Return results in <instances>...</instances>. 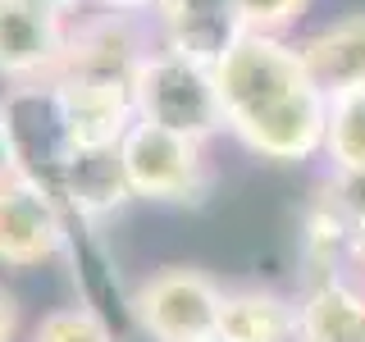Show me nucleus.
Wrapping results in <instances>:
<instances>
[{
    "mask_svg": "<svg viewBox=\"0 0 365 342\" xmlns=\"http://www.w3.org/2000/svg\"><path fill=\"white\" fill-rule=\"evenodd\" d=\"M133 110L142 123L197 137V142H215L220 133H228L215 68L201 60H187V55L169 51V46H155L137 68Z\"/></svg>",
    "mask_w": 365,
    "mask_h": 342,
    "instance_id": "2",
    "label": "nucleus"
},
{
    "mask_svg": "<svg viewBox=\"0 0 365 342\" xmlns=\"http://www.w3.org/2000/svg\"><path fill=\"white\" fill-rule=\"evenodd\" d=\"M151 28L160 46L210 68L247 37V19L237 0H155Z\"/></svg>",
    "mask_w": 365,
    "mask_h": 342,
    "instance_id": "9",
    "label": "nucleus"
},
{
    "mask_svg": "<svg viewBox=\"0 0 365 342\" xmlns=\"http://www.w3.org/2000/svg\"><path fill=\"white\" fill-rule=\"evenodd\" d=\"M19 328H23V315H19V296L0 283V342H19Z\"/></svg>",
    "mask_w": 365,
    "mask_h": 342,
    "instance_id": "19",
    "label": "nucleus"
},
{
    "mask_svg": "<svg viewBox=\"0 0 365 342\" xmlns=\"http://www.w3.org/2000/svg\"><path fill=\"white\" fill-rule=\"evenodd\" d=\"M128 311L151 342H205L220 338L224 288L197 265H165L133 288Z\"/></svg>",
    "mask_w": 365,
    "mask_h": 342,
    "instance_id": "4",
    "label": "nucleus"
},
{
    "mask_svg": "<svg viewBox=\"0 0 365 342\" xmlns=\"http://www.w3.org/2000/svg\"><path fill=\"white\" fill-rule=\"evenodd\" d=\"M119 165L133 201L151 205H201L215 187V169L205 160V142L137 119L119 142Z\"/></svg>",
    "mask_w": 365,
    "mask_h": 342,
    "instance_id": "3",
    "label": "nucleus"
},
{
    "mask_svg": "<svg viewBox=\"0 0 365 342\" xmlns=\"http://www.w3.org/2000/svg\"><path fill=\"white\" fill-rule=\"evenodd\" d=\"M28 342H119V338H114V328L106 324V315H101L96 306L68 301V306L46 311L37 324H32Z\"/></svg>",
    "mask_w": 365,
    "mask_h": 342,
    "instance_id": "15",
    "label": "nucleus"
},
{
    "mask_svg": "<svg viewBox=\"0 0 365 342\" xmlns=\"http://www.w3.org/2000/svg\"><path fill=\"white\" fill-rule=\"evenodd\" d=\"M205 342H224V338H205Z\"/></svg>",
    "mask_w": 365,
    "mask_h": 342,
    "instance_id": "23",
    "label": "nucleus"
},
{
    "mask_svg": "<svg viewBox=\"0 0 365 342\" xmlns=\"http://www.w3.org/2000/svg\"><path fill=\"white\" fill-rule=\"evenodd\" d=\"M302 60L311 78L324 87V96L365 91V9L324 23L302 41Z\"/></svg>",
    "mask_w": 365,
    "mask_h": 342,
    "instance_id": "10",
    "label": "nucleus"
},
{
    "mask_svg": "<svg viewBox=\"0 0 365 342\" xmlns=\"http://www.w3.org/2000/svg\"><path fill=\"white\" fill-rule=\"evenodd\" d=\"M324 155L334 169H365V91L329 96Z\"/></svg>",
    "mask_w": 365,
    "mask_h": 342,
    "instance_id": "14",
    "label": "nucleus"
},
{
    "mask_svg": "<svg viewBox=\"0 0 365 342\" xmlns=\"http://www.w3.org/2000/svg\"><path fill=\"white\" fill-rule=\"evenodd\" d=\"M297 342H365V292L338 279L315 283L297 301Z\"/></svg>",
    "mask_w": 365,
    "mask_h": 342,
    "instance_id": "13",
    "label": "nucleus"
},
{
    "mask_svg": "<svg viewBox=\"0 0 365 342\" xmlns=\"http://www.w3.org/2000/svg\"><path fill=\"white\" fill-rule=\"evenodd\" d=\"M347 251H351V260H356V269L365 274V228H361V233H351V242H347Z\"/></svg>",
    "mask_w": 365,
    "mask_h": 342,
    "instance_id": "21",
    "label": "nucleus"
},
{
    "mask_svg": "<svg viewBox=\"0 0 365 342\" xmlns=\"http://www.w3.org/2000/svg\"><path fill=\"white\" fill-rule=\"evenodd\" d=\"M37 5L55 9V14H73V9H78V5H87V0H37Z\"/></svg>",
    "mask_w": 365,
    "mask_h": 342,
    "instance_id": "22",
    "label": "nucleus"
},
{
    "mask_svg": "<svg viewBox=\"0 0 365 342\" xmlns=\"http://www.w3.org/2000/svg\"><path fill=\"white\" fill-rule=\"evenodd\" d=\"M64 247H68L64 201L32 174L0 178V265L32 269L64 256Z\"/></svg>",
    "mask_w": 365,
    "mask_h": 342,
    "instance_id": "5",
    "label": "nucleus"
},
{
    "mask_svg": "<svg viewBox=\"0 0 365 342\" xmlns=\"http://www.w3.org/2000/svg\"><path fill=\"white\" fill-rule=\"evenodd\" d=\"M51 91H55V110H60L68 151H119V142L137 123L133 87L60 73L51 83Z\"/></svg>",
    "mask_w": 365,
    "mask_h": 342,
    "instance_id": "8",
    "label": "nucleus"
},
{
    "mask_svg": "<svg viewBox=\"0 0 365 342\" xmlns=\"http://www.w3.org/2000/svg\"><path fill=\"white\" fill-rule=\"evenodd\" d=\"M224 123L251 155L302 165L324 151L329 96L311 78L302 46L269 32H247L215 64Z\"/></svg>",
    "mask_w": 365,
    "mask_h": 342,
    "instance_id": "1",
    "label": "nucleus"
},
{
    "mask_svg": "<svg viewBox=\"0 0 365 342\" xmlns=\"http://www.w3.org/2000/svg\"><path fill=\"white\" fill-rule=\"evenodd\" d=\"M55 197L73 214H83V219H106V214H114L123 201H133L119 151H73L64 174H60Z\"/></svg>",
    "mask_w": 365,
    "mask_h": 342,
    "instance_id": "11",
    "label": "nucleus"
},
{
    "mask_svg": "<svg viewBox=\"0 0 365 342\" xmlns=\"http://www.w3.org/2000/svg\"><path fill=\"white\" fill-rule=\"evenodd\" d=\"M155 28L151 19H137V14H106L101 9L96 19L73 23L68 32V55L60 73L68 78H91V83H119L133 87L142 60L155 51Z\"/></svg>",
    "mask_w": 365,
    "mask_h": 342,
    "instance_id": "7",
    "label": "nucleus"
},
{
    "mask_svg": "<svg viewBox=\"0 0 365 342\" xmlns=\"http://www.w3.org/2000/svg\"><path fill=\"white\" fill-rule=\"evenodd\" d=\"M5 174H23V165H19V146H14V128H9L5 96H0V178Z\"/></svg>",
    "mask_w": 365,
    "mask_h": 342,
    "instance_id": "18",
    "label": "nucleus"
},
{
    "mask_svg": "<svg viewBox=\"0 0 365 342\" xmlns=\"http://www.w3.org/2000/svg\"><path fill=\"white\" fill-rule=\"evenodd\" d=\"M96 9H106V14H137V19H151L155 0H91Z\"/></svg>",
    "mask_w": 365,
    "mask_h": 342,
    "instance_id": "20",
    "label": "nucleus"
},
{
    "mask_svg": "<svg viewBox=\"0 0 365 342\" xmlns=\"http://www.w3.org/2000/svg\"><path fill=\"white\" fill-rule=\"evenodd\" d=\"M68 14H55L37 0H0V83H55L68 55Z\"/></svg>",
    "mask_w": 365,
    "mask_h": 342,
    "instance_id": "6",
    "label": "nucleus"
},
{
    "mask_svg": "<svg viewBox=\"0 0 365 342\" xmlns=\"http://www.w3.org/2000/svg\"><path fill=\"white\" fill-rule=\"evenodd\" d=\"M224 342H297V301L274 288H224L220 311Z\"/></svg>",
    "mask_w": 365,
    "mask_h": 342,
    "instance_id": "12",
    "label": "nucleus"
},
{
    "mask_svg": "<svg viewBox=\"0 0 365 342\" xmlns=\"http://www.w3.org/2000/svg\"><path fill=\"white\" fill-rule=\"evenodd\" d=\"M247 19V32H269V37H283L297 19L311 9V0H237Z\"/></svg>",
    "mask_w": 365,
    "mask_h": 342,
    "instance_id": "17",
    "label": "nucleus"
},
{
    "mask_svg": "<svg viewBox=\"0 0 365 342\" xmlns=\"http://www.w3.org/2000/svg\"><path fill=\"white\" fill-rule=\"evenodd\" d=\"M324 210L342 224V233H361L365 228V169H334L324 187Z\"/></svg>",
    "mask_w": 365,
    "mask_h": 342,
    "instance_id": "16",
    "label": "nucleus"
}]
</instances>
